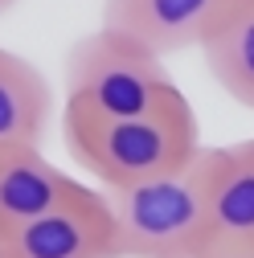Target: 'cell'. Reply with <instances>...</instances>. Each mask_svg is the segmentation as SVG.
<instances>
[{
    "instance_id": "9",
    "label": "cell",
    "mask_w": 254,
    "mask_h": 258,
    "mask_svg": "<svg viewBox=\"0 0 254 258\" xmlns=\"http://www.w3.org/2000/svg\"><path fill=\"white\" fill-rule=\"evenodd\" d=\"M201 53L213 82L238 107L254 111V0H238L221 17V25L201 41Z\"/></svg>"
},
{
    "instance_id": "11",
    "label": "cell",
    "mask_w": 254,
    "mask_h": 258,
    "mask_svg": "<svg viewBox=\"0 0 254 258\" xmlns=\"http://www.w3.org/2000/svg\"><path fill=\"white\" fill-rule=\"evenodd\" d=\"M13 5H17V0H0V17H5V13L13 9Z\"/></svg>"
},
{
    "instance_id": "8",
    "label": "cell",
    "mask_w": 254,
    "mask_h": 258,
    "mask_svg": "<svg viewBox=\"0 0 254 258\" xmlns=\"http://www.w3.org/2000/svg\"><path fill=\"white\" fill-rule=\"evenodd\" d=\"M53 115V90L45 74L21 53L0 45V148H21L45 140Z\"/></svg>"
},
{
    "instance_id": "2",
    "label": "cell",
    "mask_w": 254,
    "mask_h": 258,
    "mask_svg": "<svg viewBox=\"0 0 254 258\" xmlns=\"http://www.w3.org/2000/svg\"><path fill=\"white\" fill-rule=\"evenodd\" d=\"M61 132H66L70 156L86 172L99 176L103 188H127L152 176H164L188 164L205 148L188 103L160 115H136V119H103L66 107Z\"/></svg>"
},
{
    "instance_id": "4",
    "label": "cell",
    "mask_w": 254,
    "mask_h": 258,
    "mask_svg": "<svg viewBox=\"0 0 254 258\" xmlns=\"http://www.w3.org/2000/svg\"><path fill=\"white\" fill-rule=\"evenodd\" d=\"M0 258H119L107 197L90 188L53 213L0 230Z\"/></svg>"
},
{
    "instance_id": "1",
    "label": "cell",
    "mask_w": 254,
    "mask_h": 258,
    "mask_svg": "<svg viewBox=\"0 0 254 258\" xmlns=\"http://www.w3.org/2000/svg\"><path fill=\"white\" fill-rule=\"evenodd\" d=\"M213 148L188 164L127 188H103L119 258H193L209 242Z\"/></svg>"
},
{
    "instance_id": "3",
    "label": "cell",
    "mask_w": 254,
    "mask_h": 258,
    "mask_svg": "<svg viewBox=\"0 0 254 258\" xmlns=\"http://www.w3.org/2000/svg\"><path fill=\"white\" fill-rule=\"evenodd\" d=\"M180 103L188 99L168 78L164 57L103 25L66 49V107L103 119H136L172 111Z\"/></svg>"
},
{
    "instance_id": "7",
    "label": "cell",
    "mask_w": 254,
    "mask_h": 258,
    "mask_svg": "<svg viewBox=\"0 0 254 258\" xmlns=\"http://www.w3.org/2000/svg\"><path fill=\"white\" fill-rule=\"evenodd\" d=\"M205 246H254V140L213 148Z\"/></svg>"
},
{
    "instance_id": "10",
    "label": "cell",
    "mask_w": 254,
    "mask_h": 258,
    "mask_svg": "<svg viewBox=\"0 0 254 258\" xmlns=\"http://www.w3.org/2000/svg\"><path fill=\"white\" fill-rule=\"evenodd\" d=\"M193 258H254V246H205Z\"/></svg>"
},
{
    "instance_id": "6",
    "label": "cell",
    "mask_w": 254,
    "mask_h": 258,
    "mask_svg": "<svg viewBox=\"0 0 254 258\" xmlns=\"http://www.w3.org/2000/svg\"><path fill=\"white\" fill-rule=\"evenodd\" d=\"M86 184L66 176L37 144L21 148H0V230L25 225L41 213H53L61 205H70L86 197Z\"/></svg>"
},
{
    "instance_id": "5",
    "label": "cell",
    "mask_w": 254,
    "mask_h": 258,
    "mask_svg": "<svg viewBox=\"0 0 254 258\" xmlns=\"http://www.w3.org/2000/svg\"><path fill=\"white\" fill-rule=\"evenodd\" d=\"M238 0H103V29L144 45L156 57L201 49Z\"/></svg>"
}]
</instances>
